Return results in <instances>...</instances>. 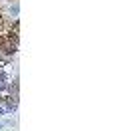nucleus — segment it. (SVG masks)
<instances>
[{
	"label": "nucleus",
	"instance_id": "obj_1",
	"mask_svg": "<svg viewBox=\"0 0 119 131\" xmlns=\"http://www.w3.org/2000/svg\"><path fill=\"white\" fill-rule=\"evenodd\" d=\"M16 42H18V34H8V36H4V34H0V50H4V52H14L16 50Z\"/></svg>",
	"mask_w": 119,
	"mask_h": 131
}]
</instances>
